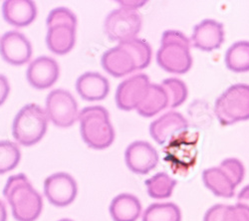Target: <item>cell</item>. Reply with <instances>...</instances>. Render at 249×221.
<instances>
[{
    "instance_id": "1",
    "label": "cell",
    "mask_w": 249,
    "mask_h": 221,
    "mask_svg": "<svg viewBox=\"0 0 249 221\" xmlns=\"http://www.w3.org/2000/svg\"><path fill=\"white\" fill-rule=\"evenodd\" d=\"M3 195L17 221H35L42 212L43 200L28 177L19 173L8 178Z\"/></svg>"
},
{
    "instance_id": "2",
    "label": "cell",
    "mask_w": 249,
    "mask_h": 221,
    "mask_svg": "<svg viewBox=\"0 0 249 221\" xmlns=\"http://www.w3.org/2000/svg\"><path fill=\"white\" fill-rule=\"evenodd\" d=\"M81 136L92 149L109 148L115 139V131L108 111L101 106L86 107L79 113Z\"/></svg>"
},
{
    "instance_id": "3",
    "label": "cell",
    "mask_w": 249,
    "mask_h": 221,
    "mask_svg": "<svg viewBox=\"0 0 249 221\" xmlns=\"http://www.w3.org/2000/svg\"><path fill=\"white\" fill-rule=\"evenodd\" d=\"M190 46V40L181 32L164 31L161 37V46L157 53L159 66L162 70L174 74L189 72L193 65Z\"/></svg>"
},
{
    "instance_id": "4",
    "label": "cell",
    "mask_w": 249,
    "mask_h": 221,
    "mask_svg": "<svg viewBox=\"0 0 249 221\" xmlns=\"http://www.w3.org/2000/svg\"><path fill=\"white\" fill-rule=\"evenodd\" d=\"M77 18L65 7L53 9L47 18L46 43L51 52L57 55L69 53L76 42Z\"/></svg>"
},
{
    "instance_id": "5",
    "label": "cell",
    "mask_w": 249,
    "mask_h": 221,
    "mask_svg": "<svg viewBox=\"0 0 249 221\" xmlns=\"http://www.w3.org/2000/svg\"><path fill=\"white\" fill-rule=\"evenodd\" d=\"M48 117L46 112L36 104H29L20 110L14 118L12 135L17 142L31 147L40 142L46 134Z\"/></svg>"
},
{
    "instance_id": "6",
    "label": "cell",
    "mask_w": 249,
    "mask_h": 221,
    "mask_svg": "<svg viewBox=\"0 0 249 221\" xmlns=\"http://www.w3.org/2000/svg\"><path fill=\"white\" fill-rule=\"evenodd\" d=\"M198 134L183 131L174 136L164 148V160L176 174H186L196 165Z\"/></svg>"
},
{
    "instance_id": "7",
    "label": "cell",
    "mask_w": 249,
    "mask_h": 221,
    "mask_svg": "<svg viewBox=\"0 0 249 221\" xmlns=\"http://www.w3.org/2000/svg\"><path fill=\"white\" fill-rule=\"evenodd\" d=\"M214 113L222 126L249 119V85L231 86L215 101Z\"/></svg>"
},
{
    "instance_id": "8",
    "label": "cell",
    "mask_w": 249,
    "mask_h": 221,
    "mask_svg": "<svg viewBox=\"0 0 249 221\" xmlns=\"http://www.w3.org/2000/svg\"><path fill=\"white\" fill-rule=\"evenodd\" d=\"M142 28V18L135 10L116 9L104 23V30L111 41L124 42L136 38Z\"/></svg>"
},
{
    "instance_id": "9",
    "label": "cell",
    "mask_w": 249,
    "mask_h": 221,
    "mask_svg": "<svg viewBox=\"0 0 249 221\" xmlns=\"http://www.w3.org/2000/svg\"><path fill=\"white\" fill-rule=\"evenodd\" d=\"M46 114L55 126L71 127L79 117L75 98L66 90H53L46 99Z\"/></svg>"
},
{
    "instance_id": "10",
    "label": "cell",
    "mask_w": 249,
    "mask_h": 221,
    "mask_svg": "<svg viewBox=\"0 0 249 221\" xmlns=\"http://www.w3.org/2000/svg\"><path fill=\"white\" fill-rule=\"evenodd\" d=\"M78 187L72 175L57 172L48 176L44 182V193L49 203L58 207L70 205L76 198Z\"/></svg>"
},
{
    "instance_id": "11",
    "label": "cell",
    "mask_w": 249,
    "mask_h": 221,
    "mask_svg": "<svg viewBox=\"0 0 249 221\" xmlns=\"http://www.w3.org/2000/svg\"><path fill=\"white\" fill-rule=\"evenodd\" d=\"M150 85V79L146 74H138L124 80L116 92V103L119 109L137 110L146 97Z\"/></svg>"
},
{
    "instance_id": "12",
    "label": "cell",
    "mask_w": 249,
    "mask_h": 221,
    "mask_svg": "<svg viewBox=\"0 0 249 221\" xmlns=\"http://www.w3.org/2000/svg\"><path fill=\"white\" fill-rule=\"evenodd\" d=\"M0 55L5 62L21 66L31 59L32 46L22 33L15 30L9 31L0 39Z\"/></svg>"
},
{
    "instance_id": "13",
    "label": "cell",
    "mask_w": 249,
    "mask_h": 221,
    "mask_svg": "<svg viewBox=\"0 0 249 221\" xmlns=\"http://www.w3.org/2000/svg\"><path fill=\"white\" fill-rule=\"evenodd\" d=\"M124 159L127 167L134 173L147 174L157 167L159 153L148 142L137 140L127 148Z\"/></svg>"
},
{
    "instance_id": "14",
    "label": "cell",
    "mask_w": 249,
    "mask_h": 221,
    "mask_svg": "<svg viewBox=\"0 0 249 221\" xmlns=\"http://www.w3.org/2000/svg\"><path fill=\"white\" fill-rule=\"evenodd\" d=\"M26 78L29 84L38 90L48 89L59 78V66L53 58L41 56L32 61L27 69Z\"/></svg>"
},
{
    "instance_id": "15",
    "label": "cell",
    "mask_w": 249,
    "mask_h": 221,
    "mask_svg": "<svg viewBox=\"0 0 249 221\" xmlns=\"http://www.w3.org/2000/svg\"><path fill=\"white\" fill-rule=\"evenodd\" d=\"M101 62L103 68L116 78H122L138 70L135 58L122 43L104 53Z\"/></svg>"
},
{
    "instance_id": "16",
    "label": "cell",
    "mask_w": 249,
    "mask_h": 221,
    "mask_svg": "<svg viewBox=\"0 0 249 221\" xmlns=\"http://www.w3.org/2000/svg\"><path fill=\"white\" fill-rule=\"evenodd\" d=\"M192 41L196 48L211 52L218 49L224 41L223 25L213 19H204L198 23L192 36Z\"/></svg>"
},
{
    "instance_id": "17",
    "label": "cell",
    "mask_w": 249,
    "mask_h": 221,
    "mask_svg": "<svg viewBox=\"0 0 249 221\" xmlns=\"http://www.w3.org/2000/svg\"><path fill=\"white\" fill-rule=\"evenodd\" d=\"M189 124L185 118L178 112H169L151 124L150 133L159 145H163L176 135L186 131Z\"/></svg>"
},
{
    "instance_id": "18",
    "label": "cell",
    "mask_w": 249,
    "mask_h": 221,
    "mask_svg": "<svg viewBox=\"0 0 249 221\" xmlns=\"http://www.w3.org/2000/svg\"><path fill=\"white\" fill-rule=\"evenodd\" d=\"M76 89L82 99L89 102L101 101L110 91L108 79L96 72H87L80 76L76 82Z\"/></svg>"
},
{
    "instance_id": "19",
    "label": "cell",
    "mask_w": 249,
    "mask_h": 221,
    "mask_svg": "<svg viewBox=\"0 0 249 221\" xmlns=\"http://www.w3.org/2000/svg\"><path fill=\"white\" fill-rule=\"evenodd\" d=\"M2 15L10 25L25 27L35 20L37 8L30 0H7L2 5Z\"/></svg>"
},
{
    "instance_id": "20",
    "label": "cell",
    "mask_w": 249,
    "mask_h": 221,
    "mask_svg": "<svg viewBox=\"0 0 249 221\" xmlns=\"http://www.w3.org/2000/svg\"><path fill=\"white\" fill-rule=\"evenodd\" d=\"M141 212L140 200L130 193L117 195L110 205V214L114 221H137Z\"/></svg>"
},
{
    "instance_id": "21",
    "label": "cell",
    "mask_w": 249,
    "mask_h": 221,
    "mask_svg": "<svg viewBox=\"0 0 249 221\" xmlns=\"http://www.w3.org/2000/svg\"><path fill=\"white\" fill-rule=\"evenodd\" d=\"M202 179L205 187L216 196L231 198L234 195L236 187L219 167L204 170L202 172Z\"/></svg>"
},
{
    "instance_id": "22",
    "label": "cell",
    "mask_w": 249,
    "mask_h": 221,
    "mask_svg": "<svg viewBox=\"0 0 249 221\" xmlns=\"http://www.w3.org/2000/svg\"><path fill=\"white\" fill-rule=\"evenodd\" d=\"M165 108H168V97L163 88L161 85L151 84L146 97L137 108V112L144 118H151Z\"/></svg>"
},
{
    "instance_id": "23",
    "label": "cell",
    "mask_w": 249,
    "mask_h": 221,
    "mask_svg": "<svg viewBox=\"0 0 249 221\" xmlns=\"http://www.w3.org/2000/svg\"><path fill=\"white\" fill-rule=\"evenodd\" d=\"M203 221H249V207L216 204L206 211Z\"/></svg>"
},
{
    "instance_id": "24",
    "label": "cell",
    "mask_w": 249,
    "mask_h": 221,
    "mask_svg": "<svg viewBox=\"0 0 249 221\" xmlns=\"http://www.w3.org/2000/svg\"><path fill=\"white\" fill-rule=\"evenodd\" d=\"M225 65L231 71L244 73L249 71V42L239 41L231 45L225 54Z\"/></svg>"
},
{
    "instance_id": "25",
    "label": "cell",
    "mask_w": 249,
    "mask_h": 221,
    "mask_svg": "<svg viewBox=\"0 0 249 221\" xmlns=\"http://www.w3.org/2000/svg\"><path fill=\"white\" fill-rule=\"evenodd\" d=\"M176 186L177 180L165 172H159L146 180L149 195L156 199L170 197L173 194Z\"/></svg>"
},
{
    "instance_id": "26",
    "label": "cell",
    "mask_w": 249,
    "mask_h": 221,
    "mask_svg": "<svg viewBox=\"0 0 249 221\" xmlns=\"http://www.w3.org/2000/svg\"><path fill=\"white\" fill-rule=\"evenodd\" d=\"M181 212L172 203L151 204L142 214V221H180Z\"/></svg>"
},
{
    "instance_id": "27",
    "label": "cell",
    "mask_w": 249,
    "mask_h": 221,
    "mask_svg": "<svg viewBox=\"0 0 249 221\" xmlns=\"http://www.w3.org/2000/svg\"><path fill=\"white\" fill-rule=\"evenodd\" d=\"M161 87L168 97V108L179 107L188 98V88L179 79H165L161 83Z\"/></svg>"
},
{
    "instance_id": "28",
    "label": "cell",
    "mask_w": 249,
    "mask_h": 221,
    "mask_svg": "<svg viewBox=\"0 0 249 221\" xmlns=\"http://www.w3.org/2000/svg\"><path fill=\"white\" fill-rule=\"evenodd\" d=\"M120 43L124 44L132 53L137 63L138 70H142L150 65L152 60V48L147 41L139 38H134Z\"/></svg>"
},
{
    "instance_id": "29",
    "label": "cell",
    "mask_w": 249,
    "mask_h": 221,
    "mask_svg": "<svg viewBox=\"0 0 249 221\" xmlns=\"http://www.w3.org/2000/svg\"><path fill=\"white\" fill-rule=\"evenodd\" d=\"M21 158L18 146L10 140H0V174L14 170Z\"/></svg>"
},
{
    "instance_id": "30",
    "label": "cell",
    "mask_w": 249,
    "mask_h": 221,
    "mask_svg": "<svg viewBox=\"0 0 249 221\" xmlns=\"http://www.w3.org/2000/svg\"><path fill=\"white\" fill-rule=\"evenodd\" d=\"M219 168L231 179L235 187L241 184L244 178L245 170L240 160L237 158H226L220 164Z\"/></svg>"
},
{
    "instance_id": "31",
    "label": "cell",
    "mask_w": 249,
    "mask_h": 221,
    "mask_svg": "<svg viewBox=\"0 0 249 221\" xmlns=\"http://www.w3.org/2000/svg\"><path fill=\"white\" fill-rule=\"evenodd\" d=\"M10 86L8 80L4 75H0V106H1L8 98Z\"/></svg>"
},
{
    "instance_id": "32",
    "label": "cell",
    "mask_w": 249,
    "mask_h": 221,
    "mask_svg": "<svg viewBox=\"0 0 249 221\" xmlns=\"http://www.w3.org/2000/svg\"><path fill=\"white\" fill-rule=\"evenodd\" d=\"M237 204L249 207V186H246L241 189L237 197Z\"/></svg>"
},
{
    "instance_id": "33",
    "label": "cell",
    "mask_w": 249,
    "mask_h": 221,
    "mask_svg": "<svg viewBox=\"0 0 249 221\" xmlns=\"http://www.w3.org/2000/svg\"><path fill=\"white\" fill-rule=\"evenodd\" d=\"M7 220V211L2 200H0V221Z\"/></svg>"
},
{
    "instance_id": "34",
    "label": "cell",
    "mask_w": 249,
    "mask_h": 221,
    "mask_svg": "<svg viewBox=\"0 0 249 221\" xmlns=\"http://www.w3.org/2000/svg\"><path fill=\"white\" fill-rule=\"evenodd\" d=\"M59 221H73V220H71V219H67V218H64V219H61V220H59Z\"/></svg>"
}]
</instances>
